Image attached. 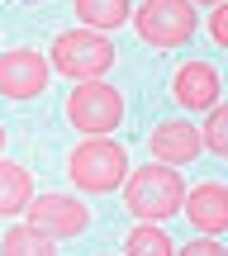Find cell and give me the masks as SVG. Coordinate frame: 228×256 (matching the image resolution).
<instances>
[{
    "instance_id": "cell-6",
    "label": "cell",
    "mask_w": 228,
    "mask_h": 256,
    "mask_svg": "<svg viewBox=\"0 0 228 256\" xmlns=\"http://www.w3.org/2000/svg\"><path fill=\"white\" fill-rule=\"evenodd\" d=\"M24 209H29V228L43 232V238H76L91 223V209L81 200H72V194H38Z\"/></svg>"
},
{
    "instance_id": "cell-18",
    "label": "cell",
    "mask_w": 228,
    "mask_h": 256,
    "mask_svg": "<svg viewBox=\"0 0 228 256\" xmlns=\"http://www.w3.org/2000/svg\"><path fill=\"white\" fill-rule=\"evenodd\" d=\"M190 5H223V0H190Z\"/></svg>"
},
{
    "instance_id": "cell-15",
    "label": "cell",
    "mask_w": 228,
    "mask_h": 256,
    "mask_svg": "<svg viewBox=\"0 0 228 256\" xmlns=\"http://www.w3.org/2000/svg\"><path fill=\"white\" fill-rule=\"evenodd\" d=\"M200 147H209L214 156H228V110L214 104L209 119H204V133H200Z\"/></svg>"
},
{
    "instance_id": "cell-11",
    "label": "cell",
    "mask_w": 228,
    "mask_h": 256,
    "mask_svg": "<svg viewBox=\"0 0 228 256\" xmlns=\"http://www.w3.org/2000/svg\"><path fill=\"white\" fill-rule=\"evenodd\" d=\"M128 14H133L128 0H76V19H81L86 28H95V34L128 24Z\"/></svg>"
},
{
    "instance_id": "cell-1",
    "label": "cell",
    "mask_w": 228,
    "mask_h": 256,
    "mask_svg": "<svg viewBox=\"0 0 228 256\" xmlns=\"http://www.w3.org/2000/svg\"><path fill=\"white\" fill-rule=\"evenodd\" d=\"M181 200H185V185H181V176L171 171V166H138L133 176H128V185H124V204L138 214L143 223H162V218H171L176 209H181Z\"/></svg>"
},
{
    "instance_id": "cell-9",
    "label": "cell",
    "mask_w": 228,
    "mask_h": 256,
    "mask_svg": "<svg viewBox=\"0 0 228 256\" xmlns=\"http://www.w3.org/2000/svg\"><path fill=\"white\" fill-rule=\"evenodd\" d=\"M147 147H152V156H157V162H166V166H190L195 156H200V128H195V124H181V119H166V124L152 128Z\"/></svg>"
},
{
    "instance_id": "cell-10",
    "label": "cell",
    "mask_w": 228,
    "mask_h": 256,
    "mask_svg": "<svg viewBox=\"0 0 228 256\" xmlns=\"http://www.w3.org/2000/svg\"><path fill=\"white\" fill-rule=\"evenodd\" d=\"M181 209L190 214V223L204 232V238H219L228 228V190L219 180H204L190 190V200H181Z\"/></svg>"
},
{
    "instance_id": "cell-8",
    "label": "cell",
    "mask_w": 228,
    "mask_h": 256,
    "mask_svg": "<svg viewBox=\"0 0 228 256\" xmlns=\"http://www.w3.org/2000/svg\"><path fill=\"white\" fill-rule=\"evenodd\" d=\"M171 95L181 110H214L219 104V72L209 62H185L176 66V81H171Z\"/></svg>"
},
{
    "instance_id": "cell-14",
    "label": "cell",
    "mask_w": 228,
    "mask_h": 256,
    "mask_svg": "<svg viewBox=\"0 0 228 256\" xmlns=\"http://www.w3.org/2000/svg\"><path fill=\"white\" fill-rule=\"evenodd\" d=\"M124 252L128 256H176L171 252V238H166L162 228H152V223H138V228L124 238Z\"/></svg>"
},
{
    "instance_id": "cell-5",
    "label": "cell",
    "mask_w": 228,
    "mask_h": 256,
    "mask_svg": "<svg viewBox=\"0 0 228 256\" xmlns=\"http://www.w3.org/2000/svg\"><path fill=\"white\" fill-rule=\"evenodd\" d=\"M67 119H72V128H81V133L105 138L110 128L124 124V95L114 86H105V81H86V86H76L67 95Z\"/></svg>"
},
{
    "instance_id": "cell-2",
    "label": "cell",
    "mask_w": 228,
    "mask_h": 256,
    "mask_svg": "<svg viewBox=\"0 0 228 256\" xmlns=\"http://www.w3.org/2000/svg\"><path fill=\"white\" fill-rule=\"evenodd\" d=\"M53 72L72 76V81H95L114 66V43L95 28H67L53 38Z\"/></svg>"
},
{
    "instance_id": "cell-3",
    "label": "cell",
    "mask_w": 228,
    "mask_h": 256,
    "mask_svg": "<svg viewBox=\"0 0 228 256\" xmlns=\"http://www.w3.org/2000/svg\"><path fill=\"white\" fill-rule=\"evenodd\" d=\"M128 19H133L138 38L152 48H181L200 28V14H195L190 0H143L138 14H128Z\"/></svg>"
},
{
    "instance_id": "cell-16",
    "label": "cell",
    "mask_w": 228,
    "mask_h": 256,
    "mask_svg": "<svg viewBox=\"0 0 228 256\" xmlns=\"http://www.w3.org/2000/svg\"><path fill=\"white\" fill-rule=\"evenodd\" d=\"M209 34H214V43H219V48L228 43V10H223V5L209 14Z\"/></svg>"
},
{
    "instance_id": "cell-17",
    "label": "cell",
    "mask_w": 228,
    "mask_h": 256,
    "mask_svg": "<svg viewBox=\"0 0 228 256\" xmlns=\"http://www.w3.org/2000/svg\"><path fill=\"white\" fill-rule=\"evenodd\" d=\"M181 256H223V247H219L214 238H200V242H185Z\"/></svg>"
},
{
    "instance_id": "cell-7",
    "label": "cell",
    "mask_w": 228,
    "mask_h": 256,
    "mask_svg": "<svg viewBox=\"0 0 228 256\" xmlns=\"http://www.w3.org/2000/svg\"><path fill=\"white\" fill-rule=\"evenodd\" d=\"M48 76H53V66H48V57L34 52V48L0 52V95H10V100H34V95H43Z\"/></svg>"
},
{
    "instance_id": "cell-4",
    "label": "cell",
    "mask_w": 228,
    "mask_h": 256,
    "mask_svg": "<svg viewBox=\"0 0 228 256\" xmlns=\"http://www.w3.org/2000/svg\"><path fill=\"white\" fill-rule=\"evenodd\" d=\"M67 176H72V185H81V190L91 194H105L114 190V185H124L128 176V152L110 138H91V142H81L72 152V162H67Z\"/></svg>"
},
{
    "instance_id": "cell-12",
    "label": "cell",
    "mask_w": 228,
    "mask_h": 256,
    "mask_svg": "<svg viewBox=\"0 0 228 256\" xmlns=\"http://www.w3.org/2000/svg\"><path fill=\"white\" fill-rule=\"evenodd\" d=\"M29 200H34V180H29V171L0 156V214H19Z\"/></svg>"
},
{
    "instance_id": "cell-19",
    "label": "cell",
    "mask_w": 228,
    "mask_h": 256,
    "mask_svg": "<svg viewBox=\"0 0 228 256\" xmlns=\"http://www.w3.org/2000/svg\"><path fill=\"white\" fill-rule=\"evenodd\" d=\"M5 138H10V133H5V124H0V152H5Z\"/></svg>"
},
{
    "instance_id": "cell-13",
    "label": "cell",
    "mask_w": 228,
    "mask_h": 256,
    "mask_svg": "<svg viewBox=\"0 0 228 256\" xmlns=\"http://www.w3.org/2000/svg\"><path fill=\"white\" fill-rule=\"evenodd\" d=\"M0 256H57V252H53V238H43L24 223V228H10L0 238Z\"/></svg>"
}]
</instances>
